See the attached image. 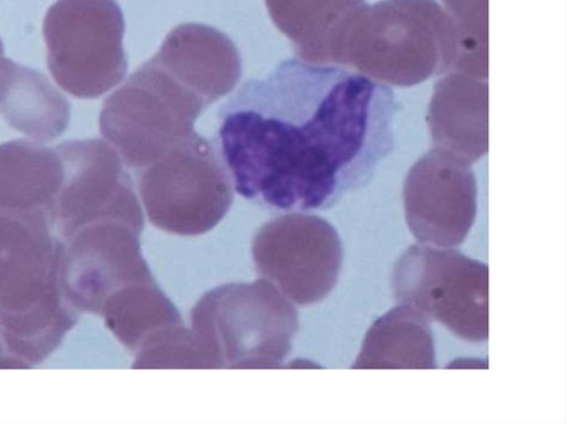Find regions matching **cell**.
<instances>
[{
    "label": "cell",
    "instance_id": "cell-10",
    "mask_svg": "<svg viewBox=\"0 0 567 424\" xmlns=\"http://www.w3.org/2000/svg\"><path fill=\"white\" fill-rule=\"evenodd\" d=\"M142 230L127 221L103 220L62 240L63 290L76 312L100 314L104 301L118 289L155 281L141 251Z\"/></svg>",
    "mask_w": 567,
    "mask_h": 424
},
{
    "label": "cell",
    "instance_id": "cell-3",
    "mask_svg": "<svg viewBox=\"0 0 567 424\" xmlns=\"http://www.w3.org/2000/svg\"><path fill=\"white\" fill-rule=\"evenodd\" d=\"M64 245L47 213L0 211V333L8 354L40 362L76 320L62 283Z\"/></svg>",
    "mask_w": 567,
    "mask_h": 424
},
{
    "label": "cell",
    "instance_id": "cell-2",
    "mask_svg": "<svg viewBox=\"0 0 567 424\" xmlns=\"http://www.w3.org/2000/svg\"><path fill=\"white\" fill-rule=\"evenodd\" d=\"M240 75L236 53L220 35L199 24H181L104 100L100 132L136 172L196 135L197 117Z\"/></svg>",
    "mask_w": 567,
    "mask_h": 424
},
{
    "label": "cell",
    "instance_id": "cell-16",
    "mask_svg": "<svg viewBox=\"0 0 567 424\" xmlns=\"http://www.w3.org/2000/svg\"><path fill=\"white\" fill-rule=\"evenodd\" d=\"M134 354L135 369H217L203 342L183 323L152 334Z\"/></svg>",
    "mask_w": 567,
    "mask_h": 424
},
{
    "label": "cell",
    "instance_id": "cell-17",
    "mask_svg": "<svg viewBox=\"0 0 567 424\" xmlns=\"http://www.w3.org/2000/svg\"><path fill=\"white\" fill-rule=\"evenodd\" d=\"M20 69V64L4 56L2 41L0 40V105L8 96Z\"/></svg>",
    "mask_w": 567,
    "mask_h": 424
},
{
    "label": "cell",
    "instance_id": "cell-9",
    "mask_svg": "<svg viewBox=\"0 0 567 424\" xmlns=\"http://www.w3.org/2000/svg\"><path fill=\"white\" fill-rule=\"evenodd\" d=\"M55 148L63 164V182L53 209L54 230L61 240L103 220L144 227L132 177L109 143L99 138L65 141Z\"/></svg>",
    "mask_w": 567,
    "mask_h": 424
},
{
    "label": "cell",
    "instance_id": "cell-4",
    "mask_svg": "<svg viewBox=\"0 0 567 424\" xmlns=\"http://www.w3.org/2000/svg\"><path fill=\"white\" fill-rule=\"evenodd\" d=\"M217 369H278L298 331L295 304L270 281L230 282L205 292L190 327Z\"/></svg>",
    "mask_w": 567,
    "mask_h": 424
},
{
    "label": "cell",
    "instance_id": "cell-12",
    "mask_svg": "<svg viewBox=\"0 0 567 424\" xmlns=\"http://www.w3.org/2000/svg\"><path fill=\"white\" fill-rule=\"evenodd\" d=\"M62 182L56 148L25 138L0 144V211H41L53 220Z\"/></svg>",
    "mask_w": 567,
    "mask_h": 424
},
{
    "label": "cell",
    "instance_id": "cell-5",
    "mask_svg": "<svg viewBox=\"0 0 567 424\" xmlns=\"http://www.w3.org/2000/svg\"><path fill=\"white\" fill-rule=\"evenodd\" d=\"M150 221L179 236L212 230L234 199L231 182L212 139L199 134L135 172Z\"/></svg>",
    "mask_w": 567,
    "mask_h": 424
},
{
    "label": "cell",
    "instance_id": "cell-13",
    "mask_svg": "<svg viewBox=\"0 0 567 424\" xmlns=\"http://www.w3.org/2000/svg\"><path fill=\"white\" fill-rule=\"evenodd\" d=\"M430 319L399 304L369 328L353 369L436 368Z\"/></svg>",
    "mask_w": 567,
    "mask_h": 424
},
{
    "label": "cell",
    "instance_id": "cell-1",
    "mask_svg": "<svg viewBox=\"0 0 567 424\" xmlns=\"http://www.w3.org/2000/svg\"><path fill=\"white\" fill-rule=\"evenodd\" d=\"M393 90L329 63L286 59L221 105L212 138L234 192L266 209H326L394 147Z\"/></svg>",
    "mask_w": 567,
    "mask_h": 424
},
{
    "label": "cell",
    "instance_id": "cell-7",
    "mask_svg": "<svg viewBox=\"0 0 567 424\" xmlns=\"http://www.w3.org/2000/svg\"><path fill=\"white\" fill-rule=\"evenodd\" d=\"M392 289L399 304L436 320L472 342L488 337V267L454 248L410 246L396 260Z\"/></svg>",
    "mask_w": 567,
    "mask_h": 424
},
{
    "label": "cell",
    "instance_id": "cell-14",
    "mask_svg": "<svg viewBox=\"0 0 567 424\" xmlns=\"http://www.w3.org/2000/svg\"><path fill=\"white\" fill-rule=\"evenodd\" d=\"M100 316L113 335L132 352L157 331L183 323L178 310L155 281L118 289L104 301Z\"/></svg>",
    "mask_w": 567,
    "mask_h": 424
},
{
    "label": "cell",
    "instance_id": "cell-18",
    "mask_svg": "<svg viewBox=\"0 0 567 424\" xmlns=\"http://www.w3.org/2000/svg\"><path fill=\"white\" fill-rule=\"evenodd\" d=\"M1 363H7L8 368L9 366H13V368H22L23 366L24 368V365H25L21 360L7 353L3 341H2V337L0 333V368H1Z\"/></svg>",
    "mask_w": 567,
    "mask_h": 424
},
{
    "label": "cell",
    "instance_id": "cell-11",
    "mask_svg": "<svg viewBox=\"0 0 567 424\" xmlns=\"http://www.w3.org/2000/svg\"><path fill=\"white\" fill-rule=\"evenodd\" d=\"M404 203L408 226L420 244L457 247L475 219L474 177L460 169L420 166L408 177Z\"/></svg>",
    "mask_w": 567,
    "mask_h": 424
},
{
    "label": "cell",
    "instance_id": "cell-8",
    "mask_svg": "<svg viewBox=\"0 0 567 424\" xmlns=\"http://www.w3.org/2000/svg\"><path fill=\"white\" fill-rule=\"evenodd\" d=\"M255 269L293 304L323 300L337 283L342 244L336 228L308 213H286L264 224L251 242Z\"/></svg>",
    "mask_w": 567,
    "mask_h": 424
},
{
    "label": "cell",
    "instance_id": "cell-15",
    "mask_svg": "<svg viewBox=\"0 0 567 424\" xmlns=\"http://www.w3.org/2000/svg\"><path fill=\"white\" fill-rule=\"evenodd\" d=\"M358 0H265L298 59L317 63L329 33Z\"/></svg>",
    "mask_w": 567,
    "mask_h": 424
},
{
    "label": "cell",
    "instance_id": "cell-6",
    "mask_svg": "<svg viewBox=\"0 0 567 424\" xmlns=\"http://www.w3.org/2000/svg\"><path fill=\"white\" fill-rule=\"evenodd\" d=\"M124 17L115 0H58L43 20L47 61L58 85L79 99H96L127 71Z\"/></svg>",
    "mask_w": 567,
    "mask_h": 424
}]
</instances>
